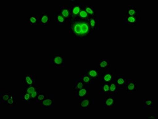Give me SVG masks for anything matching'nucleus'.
Wrapping results in <instances>:
<instances>
[{
    "instance_id": "31",
    "label": "nucleus",
    "mask_w": 158,
    "mask_h": 119,
    "mask_svg": "<svg viewBox=\"0 0 158 119\" xmlns=\"http://www.w3.org/2000/svg\"><path fill=\"white\" fill-rule=\"evenodd\" d=\"M11 96V95L9 92H5L2 93L0 96V102H6Z\"/></svg>"
},
{
    "instance_id": "15",
    "label": "nucleus",
    "mask_w": 158,
    "mask_h": 119,
    "mask_svg": "<svg viewBox=\"0 0 158 119\" xmlns=\"http://www.w3.org/2000/svg\"><path fill=\"white\" fill-rule=\"evenodd\" d=\"M153 107V95H147L145 99L140 102V109H152Z\"/></svg>"
},
{
    "instance_id": "16",
    "label": "nucleus",
    "mask_w": 158,
    "mask_h": 119,
    "mask_svg": "<svg viewBox=\"0 0 158 119\" xmlns=\"http://www.w3.org/2000/svg\"><path fill=\"white\" fill-rule=\"evenodd\" d=\"M114 81L121 89H124L128 83V77L127 76H115Z\"/></svg>"
},
{
    "instance_id": "5",
    "label": "nucleus",
    "mask_w": 158,
    "mask_h": 119,
    "mask_svg": "<svg viewBox=\"0 0 158 119\" xmlns=\"http://www.w3.org/2000/svg\"><path fill=\"white\" fill-rule=\"evenodd\" d=\"M41 12H26L25 24L27 26H39Z\"/></svg>"
},
{
    "instance_id": "32",
    "label": "nucleus",
    "mask_w": 158,
    "mask_h": 119,
    "mask_svg": "<svg viewBox=\"0 0 158 119\" xmlns=\"http://www.w3.org/2000/svg\"><path fill=\"white\" fill-rule=\"evenodd\" d=\"M45 91L44 89H43V90L40 92V93L39 94L38 97H37L36 102L38 103L42 101L45 99Z\"/></svg>"
},
{
    "instance_id": "28",
    "label": "nucleus",
    "mask_w": 158,
    "mask_h": 119,
    "mask_svg": "<svg viewBox=\"0 0 158 119\" xmlns=\"http://www.w3.org/2000/svg\"><path fill=\"white\" fill-rule=\"evenodd\" d=\"M76 17L83 19V20H88L89 18L90 17V16L85 11V10H84V8H83V6L82 9H81V11H80L78 16Z\"/></svg>"
},
{
    "instance_id": "25",
    "label": "nucleus",
    "mask_w": 158,
    "mask_h": 119,
    "mask_svg": "<svg viewBox=\"0 0 158 119\" xmlns=\"http://www.w3.org/2000/svg\"><path fill=\"white\" fill-rule=\"evenodd\" d=\"M31 99V95L30 94L23 92L21 95L19 96V101L21 102H30Z\"/></svg>"
},
{
    "instance_id": "17",
    "label": "nucleus",
    "mask_w": 158,
    "mask_h": 119,
    "mask_svg": "<svg viewBox=\"0 0 158 119\" xmlns=\"http://www.w3.org/2000/svg\"><path fill=\"white\" fill-rule=\"evenodd\" d=\"M76 108L77 109H88L92 105L93 99L88 97L81 100L76 101Z\"/></svg>"
},
{
    "instance_id": "26",
    "label": "nucleus",
    "mask_w": 158,
    "mask_h": 119,
    "mask_svg": "<svg viewBox=\"0 0 158 119\" xmlns=\"http://www.w3.org/2000/svg\"><path fill=\"white\" fill-rule=\"evenodd\" d=\"M16 104V96L15 95H11L10 98L6 102L7 109H10Z\"/></svg>"
},
{
    "instance_id": "33",
    "label": "nucleus",
    "mask_w": 158,
    "mask_h": 119,
    "mask_svg": "<svg viewBox=\"0 0 158 119\" xmlns=\"http://www.w3.org/2000/svg\"><path fill=\"white\" fill-rule=\"evenodd\" d=\"M82 80L83 82L85 84H89L90 83H92V80L90 77L86 74H82Z\"/></svg>"
},
{
    "instance_id": "22",
    "label": "nucleus",
    "mask_w": 158,
    "mask_h": 119,
    "mask_svg": "<svg viewBox=\"0 0 158 119\" xmlns=\"http://www.w3.org/2000/svg\"><path fill=\"white\" fill-rule=\"evenodd\" d=\"M88 85H89V84H85L83 82L82 80H77L76 81V85L73 86V92H77L84 86Z\"/></svg>"
},
{
    "instance_id": "7",
    "label": "nucleus",
    "mask_w": 158,
    "mask_h": 119,
    "mask_svg": "<svg viewBox=\"0 0 158 119\" xmlns=\"http://www.w3.org/2000/svg\"><path fill=\"white\" fill-rule=\"evenodd\" d=\"M70 1L72 2V4H71L70 6L71 12V18H73L78 16L80 11L82 9L83 2V1L80 0H72Z\"/></svg>"
},
{
    "instance_id": "24",
    "label": "nucleus",
    "mask_w": 158,
    "mask_h": 119,
    "mask_svg": "<svg viewBox=\"0 0 158 119\" xmlns=\"http://www.w3.org/2000/svg\"><path fill=\"white\" fill-rule=\"evenodd\" d=\"M83 8L90 17L96 16V7L94 6H83Z\"/></svg>"
},
{
    "instance_id": "30",
    "label": "nucleus",
    "mask_w": 158,
    "mask_h": 119,
    "mask_svg": "<svg viewBox=\"0 0 158 119\" xmlns=\"http://www.w3.org/2000/svg\"><path fill=\"white\" fill-rule=\"evenodd\" d=\"M38 88V87L34 86L25 87V88L23 89V92H26L31 95Z\"/></svg>"
},
{
    "instance_id": "34",
    "label": "nucleus",
    "mask_w": 158,
    "mask_h": 119,
    "mask_svg": "<svg viewBox=\"0 0 158 119\" xmlns=\"http://www.w3.org/2000/svg\"><path fill=\"white\" fill-rule=\"evenodd\" d=\"M146 119H158V116L157 114H150L148 115L146 117Z\"/></svg>"
},
{
    "instance_id": "6",
    "label": "nucleus",
    "mask_w": 158,
    "mask_h": 119,
    "mask_svg": "<svg viewBox=\"0 0 158 119\" xmlns=\"http://www.w3.org/2000/svg\"><path fill=\"white\" fill-rule=\"evenodd\" d=\"M115 97L112 94L104 95L102 96V109H114Z\"/></svg>"
},
{
    "instance_id": "9",
    "label": "nucleus",
    "mask_w": 158,
    "mask_h": 119,
    "mask_svg": "<svg viewBox=\"0 0 158 119\" xmlns=\"http://www.w3.org/2000/svg\"><path fill=\"white\" fill-rule=\"evenodd\" d=\"M101 75L102 83L108 84H110L113 82L116 76L115 74V71L109 69L101 72Z\"/></svg>"
},
{
    "instance_id": "13",
    "label": "nucleus",
    "mask_w": 158,
    "mask_h": 119,
    "mask_svg": "<svg viewBox=\"0 0 158 119\" xmlns=\"http://www.w3.org/2000/svg\"><path fill=\"white\" fill-rule=\"evenodd\" d=\"M23 82L25 85V87H38V76H27L23 80Z\"/></svg>"
},
{
    "instance_id": "8",
    "label": "nucleus",
    "mask_w": 158,
    "mask_h": 119,
    "mask_svg": "<svg viewBox=\"0 0 158 119\" xmlns=\"http://www.w3.org/2000/svg\"><path fill=\"white\" fill-rule=\"evenodd\" d=\"M82 74H85L89 76L92 80V83H101V72L96 69H89L84 70L82 71Z\"/></svg>"
},
{
    "instance_id": "4",
    "label": "nucleus",
    "mask_w": 158,
    "mask_h": 119,
    "mask_svg": "<svg viewBox=\"0 0 158 119\" xmlns=\"http://www.w3.org/2000/svg\"><path fill=\"white\" fill-rule=\"evenodd\" d=\"M110 65L107 57H97L95 58V69L100 72L109 69Z\"/></svg>"
},
{
    "instance_id": "2",
    "label": "nucleus",
    "mask_w": 158,
    "mask_h": 119,
    "mask_svg": "<svg viewBox=\"0 0 158 119\" xmlns=\"http://www.w3.org/2000/svg\"><path fill=\"white\" fill-rule=\"evenodd\" d=\"M64 51L57 50L51 52V67L58 70L64 69Z\"/></svg>"
},
{
    "instance_id": "12",
    "label": "nucleus",
    "mask_w": 158,
    "mask_h": 119,
    "mask_svg": "<svg viewBox=\"0 0 158 119\" xmlns=\"http://www.w3.org/2000/svg\"><path fill=\"white\" fill-rule=\"evenodd\" d=\"M57 12L60 14L62 16L70 22L71 18V12L70 6H58Z\"/></svg>"
},
{
    "instance_id": "1",
    "label": "nucleus",
    "mask_w": 158,
    "mask_h": 119,
    "mask_svg": "<svg viewBox=\"0 0 158 119\" xmlns=\"http://www.w3.org/2000/svg\"><path fill=\"white\" fill-rule=\"evenodd\" d=\"M70 36L73 39H87L93 33L88 20L76 17L70 20Z\"/></svg>"
},
{
    "instance_id": "23",
    "label": "nucleus",
    "mask_w": 158,
    "mask_h": 119,
    "mask_svg": "<svg viewBox=\"0 0 158 119\" xmlns=\"http://www.w3.org/2000/svg\"><path fill=\"white\" fill-rule=\"evenodd\" d=\"M88 21L91 30H92L93 32H95L96 31L97 26L99 25V23L96 20V16H92V17H90Z\"/></svg>"
},
{
    "instance_id": "10",
    "label": "nucleus",
    "mask_w": 158,
    "mask_h": 119,
    "mask_svg": "<svg viewBox=\"0 0 158 119\" xmlns=\"http://www.w3.org/2000/svg\"><path fill=\"white\" fill-rule=\"evenodd\" d=\"M140 83L139 82H128L124 89L127 90V96H133L140 89Z\"/></svg>"
},
{
    "instance_id": "21",
    "label": "nucleus",
    "mask_w": 158,
    "mask_h": 119,
    "mask_svg": "<svg viewBox=\"0 0 158 119\" xmlns=\"http://www.w3.org/2000/svg\"><path fill=\"white\" fill-rule=\"evenodd\" d=\"M57 25L58 26H69L70 22L65 19L60 14L57 12L56 15Z\"/></svg>"
},
{
    "instance_id": "18",
    "label": "nucleus",
    "mask_w": 158,
    "mask_h": 119,
    "mask_svg": "<svg viewBox=\"0 0 158 119\" xmlns=\"http://www.w3.org/2000/svg\"><path fill=\"white\" fill-rule=\"evenodd\" d=\"M140 16V6H130L127 7V17Z\"/></svg>"
},
{
    "instance_id": "19",
    "label": "nucleus",
    "mask_w": 158,
    "mask_h": 119,
    "mask_svg": "<svg viewBox=\"0 0 158 119\" xmlns=\"http://www.w3.org/2000/svg\"><path fill=\"white\" fill-rule=\"evenodd\" d=\"M110 93L114 96H121V89L115 82L114 80L109 84Z\"/></svg>"
},
{
    "instance_id": "29",
    "label": "nucleus",
    "mask_w": 158,
    "mask_h": 119,
    "mask_svg": "<svg viewBox=\"0 0 158 119\" xmlns=\"http://www.w3.org/2000/svg\"><path fill=\"white\" fill-rule=\"evenodd\" d=\"M42 88H37L34 92H33L31 95V99H30V102H36L37 97H38L39 94L43 90Z\"/></svg>"
},
{
    "instance_id": "27",
    "label": "nucleus",
    "mask_w": 158,
    "mask_h": 119,
    "mask_svg": "<svg viewBox=\"0 0 158 119\" xmlns=\"http://www.w3.org/2000/svg\"><path fill=\"white\" fill-rule=\"evenodd\" d=\"M110 93L109 84L102 83V96Z\"/></svg>"
},
{
    "instance_id": "20",
    "label": "nucleus",
    "mask_w": 158,
    "mask_h": 119,
    "mask_svg": "<svg viewBox=\"0 0 158 119\" xmlns=\"http://www.w3.org/2000/svg\"><path fill=\"white\" fill-rule=\"evenodd\" d=\"M140 16H129L127 17V25L130 26H139Z\"/></svg>"
},
{
    "instance_id": "11",
    "label": "nucleus",
    "mask_w": 158,
    "mask_h": 119,
    "mask_svg": "<svg viewBox=\"0 0 158 119\" xmlns=\"http://www.w3.org/2000/svg\"><path fill=\"white\" fill-rule=\"evenodd\" d=\"M76 101L89 97V85L85 86L76 92Z\"/></svg>"
},
{
    "instance_id": "3",
    "label": "nucleus",
    "mask_w": 158,
    "mask_h": 119,
    "mask_svg": "<svg viewBox=\"0 0 158 119\" xmlns=\"http://www.w3.org/2000/svg\"><path fill=\"white\" fill-rule=\"evenodd\" d=\"M57 105V96L55 95H46L45 99L38 103V108L39 109H56Z\"/></svg>"
},
{
    "instance_id": "14",
    "label": "nucleus",
    "mask_w": 158,
    "mask_h": 119,
    "mask_svg": "<svg viewBox=\"0 0 158 119\" xmlns=\"http://www.w3.org/2000/svg\"><path fill=\"white\" fill-rule=\"evenodd\" d=\"M51 13L41 12L39 21V26H50L51 20Z\"/></svg>"
}]
</instances>
